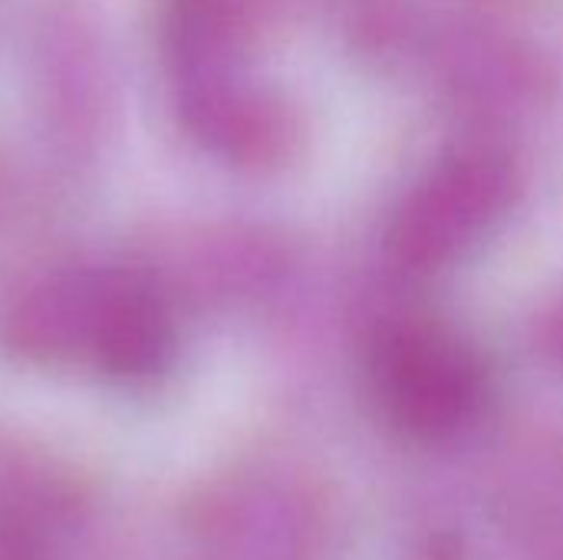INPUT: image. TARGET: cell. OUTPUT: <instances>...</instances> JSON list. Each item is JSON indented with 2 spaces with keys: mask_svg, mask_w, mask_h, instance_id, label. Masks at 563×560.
<instances>
[{
  "mask_svg": "<svg viewBox=\"0 0 563 560\" xmlns=\"http://www.w3.org/2000/svg\"><path fill=\"white\" fill-rule=\"evenodd\" d=\"M389 373L402 409H409L412 416H426L429 422L432 416L459 413L472 389L462 356L429 337L402 340L389 360Z\"/></svg>",
  "mask_w": 563,
  "mask_h": 560,
  "instance_id": "1",
  "label": "cell"
}]
</instances>
